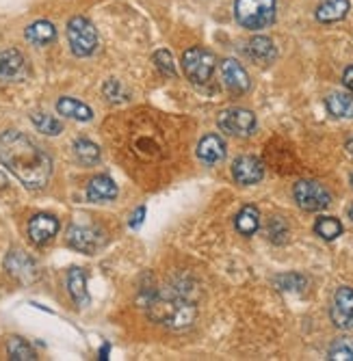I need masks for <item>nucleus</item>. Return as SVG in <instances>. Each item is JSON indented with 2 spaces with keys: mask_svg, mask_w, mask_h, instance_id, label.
Segmentation results:
<instances>
[{
  "mask_svg": "<svg viewBox=\"0 0 353 361\" xmlns=\"http://www.w3.org/2000/svg\"><path fill=\"white\" fill-rule=\"evenodd\" d=\"M0 162L30 190H40L52 176L50 156L18 130L0 133Z\"/></svg>",
  "mask_w": 353,
  "mask_h": 361,
  "instance_id": "f257e3e1",
  "label": "nucleus"
},
{
  "mask_svg": "<svg viewBox=\"0 0 353 361\" xmlns=\"http://www.w3.org/2000/svg\"><path fill=\"white\" fill-rule=\"evenodd\" d=\"M145 310L154 322L165 324L169 329H186L198 316L196 301L176 288L154 292L145 303Z\"/></svg>",
  "mask_w": 353,
  "mask_h": 361,
  "instance_id": "f03ea898",
  "label": "nucleus"
},
{
  "mask_svg": "<svg viewBox=\"0 0 353 361\" xmlns=\"http://www.w3.org/2000/svg\"><path fill=\"white\" fill-rule=\"evenodd\" d=\"M234 16L243 28L261 30L275 18V0H237Z\"/></svg>",
  "mask_w": 353,
  "mask_h": 361,
  "instance_id": "7ed1b4c3",
  "label": "nucleus"
},
{
  "mask_svg": "<svg viewBox=\"0 0 353 361\" xmlns=\"http://www.w3.org/2000/svg\"><path fill=\"white\" fill-rule=\"evenodd\" d=\"M215 54L204 50V48H189L182 54V70L184 76L196 82V85H204L210 80L213 72H215Z\"/></svg>",
  "mask_w": 353,
  "mask_h": 361,
  "instance_id": "20e7f679",
  "label": "nucleus"
},
{
  "mask_svg": "<svg viewBox=\"0 0 353 361\" xmlns=\"http://www.w3.org/2000/svg\"><path fill=\"white\" fill-rule=\"evenodd\" d=\"M68 42L76 56H89L98 48V32L87 18L76 16L68 22Z\"/></svg>",
  "mask_w": 353,
  "mask_h": 361,
  "instance_id": "39448f33",
  "label": "nucleus"
},
{
  "mask_svg": "<svg viewBox=\"0 0 353 361\" xmlns=\"http://www.w3.org/2000/svg\"><path fill=\"white\" fill-rule=\"evenodd\" d=\"M293 195H295L297 206L306 212H318L332 204V195L328 192V188H323L318 182H312V180L297 182L293 188Z\"/></svg>",
  "mask_w": 353,
  "mask_h": 361,
  "instance_id": "423d86ee",
  "label": "nucleus"
},
{
  "mask_svg": "<svg viewBox=\"0 0 353 361\" xmlns=\"http://www.w3.org/2000/svg\"><path fill=\"white\" fill-rule=\"evenodd\" d=\"M217 123L223 133L234 137H249L256 130V115L247 109H228L219 113Z\"/></svg>",
  "mask_w": 353,
  "mask_h": 361,
  "instance_id": "0eeeda50",
  "label": "nucleus"
},
{
  "mask_svg": "<svg viewBox=\"0 0 353 361\" xmlns=\"http://www.w3.org/2000/svg\"><path fill=\"white\" fill-rule=\"evenodd\" d=\"M26 74V59L20 50L9 48L0 52V82H22Z\"/></svg>",
  "mask_w": 353,
  "mask_h": 361,
  "instance_id": "6e6552de",
  "label": "nucleus"
},
{
  "mask_svg": "<svg viewBox=\"0 0 353 361\" xmlns=\"http://www.w3.org/2000/svg\"><path fill=\"white\" fill-rule=\"evenodd\" d=\"M330 316L338 329H353V290L351 288L342 286L336 290Z\"/></svg>",
  "mask_w": 353,
  "mask_h": 361,
  "instance_id": "1a4fd4ad",
  "label": "nucleus"
},
{
  "mask_svg": "<svg viewBox=\"0 0 353 361\" xmlns=\"http://www.w3.org/2000/svg\"><path fill=\"white\" fill-rule=\"evenodd\" d=\"M232 176L239 184L251 186L265 178V165L256 156H241L232 165Z\"/></svg>",
  "mask_w": 353,
  "mask_h": 361,
  "instance_id": "9d476101",
  "label": "nucleus"
},
{
  "mask_svg": "<svg viewBox=\"0 0 353 361\" xmlns=\"http://www.w3.org/2000/svg\"><path fill=\"white\" fill-rule=\"evenodd\" d=\"M5 269H7L9 275H13L22 283H30V281L35 279V275H37L35 262L30 259L24 251H18V249L9 251V255L5 259Z\"/></svg>",
  "mask_w": 353,
  "mask_h": 361,
  "instance_id": "9b49d317",
  "label": "nucleus"
},
{
  "mask_svg": "<svg viewBox=\"0 0 353 361\" xmlns=\"http://www.w3.org/2000/svg\"><path fill=\"white\" fill-rule=\"evenodd\" d=\"M59 232V221L52 214H35L28 221V238L35 245L50 243Z\"/></svg>",
  "mask_w": 353,
  "mask_h": 361,
  "instance_id": "f8f14e48",
  "label": "nucleus"
},
{
  "mask_svg": "<svg viewBox=\"0 0 353 361\" xmlns=\"http://www.w3.org/2000/svg\"><path fill=\"white\" fill-rule=\"evenodd\" d=\"M68 243H70L72 249L91 255V253H95V249L102 245V238L98 234V229L85 227V225H76V227H72L70 232H68Z\"/></svg>",
  "mask_w": 353,
  "mask_h": 361,
  "instance_id": "ddd939ff",
  "label": "nucleus"
},
{
  "mask_svg": "<svg viewBox=\"0 0 353 361\" xmlns=\"http://www.w3.org/2000/svg\"><path fill=\"white\" fill-rule=\"evenodd\" d=\"M221 78H223V85L232 93H245L249 89V76L243 65L234 59H226L221 63Z\"/></svg>",
  "mask_w": 353,
  "mask_h": 361,
  "instance_id": "4468645a",
  "label": "nucleus"
},
{
  "mask_svg": "<svg viewBox=\"0 0 353 361\" xmlns=\"http://www.w3.org/2000/svg\"><path fill=\"white\" fill-rule=\"evenodd\" d=\"M117 197V186L109 176H98L93 178L87 186V200L93 204H100V202H111Z\"/></svg>",
  "mask_w": 353,
  "mask_h": 361,
  "instance_id": "2eb2a0df",
  "label": "nucleus"
},
{
  "mask_svg": "<svg viewBox=\"0 0 353 361\" xmlns=\"http://www.w3.org/2000/svg\"><path fill=\"white\" fill-rule=\"evenodd\" d=\"M198 158L206 165H215V162H221L226 158V143H223L221 137L217 135H208L200 141L198 145Z\"/></svg>",
  "mask_w": 353,
  "mask_h": 361,
  "instance_id": "dca6fc26",
  "label": "nucleus"
},
{
  "mask_svg": "<svg viewBox=\"0 0 353 361\" xmlns=\"http://www.w3.org/2000/svg\"><path fill=\"white\" fill-rule=\"evenodd\" d=\"M24 37L33 46H46L56 39V28L48 20H37L24 30Z\"/></svg>",
  "mask_w": 353,
  "mask_h": 361,
  "instance_id": "f3484780",
  "label": "nucleus"
},
{
  "mask_svg": "<svg viewBox=\"0 0 353 361\" xmlns=\"http://www.w3.org/2000/svg\"><path fill=\"white\" fill-rule=\"evenodd\" d=\"M247 54L258 65H269V63L275 61L277 50H275V46H273V42L269 37H253L247 44Z\"/></svg>",
  "mask_w": 353,
  "mask_h": 361,
  "instance_id": "a211bd4d",
  "label": "nucleus"
},
{
  "mask_svg": "<svg viewBox=\"0 0 353 361\" xmlns=\"http://www.w3.org/2000/svg\"><path fill=\"white\" fill-rule=\"evenodd\" d=\"M349 13V0H323L316 7V20L330 24V22H338Z\"/></svg>",
  "mask_w": 353,
  "mask_h": 361,
  "instance_id": "6ab92c4d",
  "label": "nucleus"
},
{
  "mask_svg": "<svg viewBox=\"0 0 353 361\" xmlns=\"http://www.w3.org/2000/svg\"><path fill=\"white\" fill-rule=\"evenodd\" d=\"M56 113L63 117L76 119V121H89L93 117V111L87 104L74 100V97H61V100L56 102Z\"/></svg>",
  "mask_w": 353,
  "mask_h": 361,
  "instance_id": "aec40b11",
  "label": "nucleus"
},
{
  "mask_svg": "<svg viewBox=\"0 0 353 361\" xmlns=\"http://www.w3.org/2000/svg\"><path fill=\"white\" fill-rule=\"evenodd\" d=\"M68 290L76 305H87L89 303V292H87V277L83 269H72L68 273Z\"/></svg>",
  "mask_w": 353,
  "mask_h": 361,
  "instance_id": "412c9836",
  "label": "nucleus"
},
{
  "mask_svg": "<svg viewBox=\"0 0 353 361\" xmlns=\"http://www.w3.org/2000/svg\"><path fill=\"white\" fill-rule=\"evenodd\" d=\"M234 225H237V229L243 236L256 234V232H258V227H261V212H258V208H256V206H245L237 214Z\"/></svg>",
  "mask_w": 353,
  "mask_h": 361,
  "instance_id": "4be33fe9",
  "label": "nucleus"
},
{
  "mask_svg": "<svg viewBox=\"0 0 353 361\" xmlns=\"http://www.w3.org/2000/svg\"><path fill=\"white\" fill-rule=\"evenodd\" d=\"M325 106L330 111V115L338 117V119H349L353 117V95L351 93H332Z\"/></svg>",
  "mask_w": 353,
  "mask_h": 361,
  "instance_id": "5701e85b",
  "label": "nucleus"
},
{
  "mask_svg": "<svg viewBox=\"0 0 353 361\" xmlns=\"http://www.w3.org/2000/svg\"><path fill=\"white\" fill-rule=\"evenodd\" d=\"M74 156L78 158L80 165L93 167L95 162L100 160V147L95 145V143H91V141H87V139H78L74 143Z\"/></svg>",
  "mask_w": 353,
  "mask_h": 361,
  "instance_id": "b1692460",
  "label": "nucleus"
},
{
  "mask_svg": "<svg viewBox=\"0 0 353 361\" xmlns=\"http://www.w3.org/2000/svg\"><path fill=\"white\" fill-rule=\"evenodd\" d=\"M7 353H9V359H13V361H35L37 359L33 346L22 338H9Z\"/></svg>",
  "mask_w": 353,
  "mask_h": 361,
  "instance_id": "393cba45",
  "label": "nucleus"
},
{
  "mask_svg": "<svg viewBox=\"0 0 353 361\" xmlns=\"http://www.w3.org/2000/svg\"><path fill=\"white\" fill-rule=\"evenodd\" d=\"M314 232H316V236H321L323 240H336L342 234V225L334 216H321L314 223Z\"/></svg>",
  "mask_w": 353,
  "mask_h": 361,
  "instance_id": "a878e982",
  "label": "nucleus"
},
{
  "mask_svg": "<svg viewBox=\"0 0 353 361\" xmlns=\"http://www.w3.org/2000/svg\"><path fill=\"white\" fill-rule=\"evenodd\" d=\"M30 121L35 123V128L40 130L42 135H48V137H56V135H61V130H63V123L56 117L46 115V113H33V115H30Z\"/></svg>",
  "mask_w": 353,
  "mask_h": 361,
  "instance_id": "bb28decb",
  "label": "nucleus"
},
{
  "mask_svg": "<svg viewBox=\"0 0 353 361\" xmlns=\"http://www.w3.org/2000/svg\"><path fill=\"white\" fill-rule=\"evenodd\" d=\"M275 286L282 292H304L306 286H308V281H306V277H301L297 273H288V275L275 277Z\"/></svg>",
  "mask_w": 353,
  "mask_h": 361,
  "instance_id": "cd10ccee",
  "label": "nucleus"
},
{
  "mask_svg": "<svg viewBox=\"0 0 353 361\" xmlns=\"http://www.w3.org/2000/svg\"><path fill=\"white\" fill-rule=\"evenodd\" d=\"M328 357L332 361H353V338H340L332 344Z\"/></svg>",
  "mask_w": 353,
  "mask_h": 361,
  "instance_id": "c85d7f7f",
  "label": "nucleus"
},
{
  "mask_svg": "<svg viewBox=\"0 0 353 361\" xmlns=\"http://www.w3.org/2000/svg\"><path fill=\"white\" fill-rule=\"evenodd\" d=\"M267 236H269V240L275 243V245H284V243L288 240V225L284 223L282 216H273V219L269 221Z\"/></svg>",
  "mask_w": 353,
  "mask_h": 361,
  "instance_id": "c756f323",
  "label": "nucleus"
},
{
  "mask_svg": "<svg viewBox=\"0 0 353 361\" xmlns=\"http://www.w3.org/2000/svg\"><path fill=\"white\" fill-rule=\"evenodd\" d=\"M154 63H156L158 72L163 74V76H169V78L176 76V65H174L172 52H167V50H158V52L154 54Z\"/></svg>",
  "mask_w": 353,
  "mask_h": 361,
  "instance_id": "7c9ffc66",
  "label": "nucleus"
},
{
  "mask_svg": "<svg viewBox=\"0 0 353 361\" xmlns=\"http://www.w3.org/2000/svg\"><path fill=\"white\" fill-rule=\"evenodd\" d=\"M104 97L111 102H115V100H119V97H126V93L121 91V85L117 80H109L104 85Z\"/></svg>",
  "mask_w": 353,
  "mask_h": 361,
  "instance_id": "2f4dec72",
  "label": "nucleus"
},
{
  "mask_svg": "<svg viewBox=\"0 0 353 361\" xmlns=\"http://www.w3.org/2000/svg\"><path fill=\"white\" fill-rule=\"evenodd\" d=\"M143 216H145V208L141 206V208H137V212L131 216V227H133V229H137V227L143 223Z\"/></svg>",
  "mask_w": 353,
  "mask_h": 361,
  "instance_id": "473e14b6",
  "label": "nucleus"
},
{
  "mask_svg": "<svg viewBox=\"0 0 353 361\" xmlns=\"http://www.w3.org/2000/svg\"><path fill=\"white\" fill-rule=\"evenodd\" d=\"M342 85H345L349 91H353V65L345 70V74H342Z\"/></svg>",
  "mask_w": 353,
  "mask_h": 361,
  "instance_id": "72a5a7b5",
  "label": "nucleus"
},
{
  "mask_svg": "<svg viewBox=\"0 0 353 361\" xmlns=\"http://www.w3.org/2000/svg\"><path fill=\"white\" fill-rule=\"evenodd\" d=\"M107 355H109V346H102V350H100V359H109Z\"/></svg>",
  "mask_w": 353,
  "mask_h": 361,
  "instance_id": "f704fd0d",
  "label": "nucleus"
},
{
  "mask_svg": "<svg viewBox=\"0 0 353 361\" xmlns=\"http://www.w3.org/2000/svg\"><path fill=\"white\" fill-rule=\"evenodd\" d=\"M347 152H349V154L353 156V137H351V139L347 141Z\"/></svg>",
  "mask_w": 353,
  "mask_h": 361,
  "instance_id": "c9c22d12",
  "label": "nucleus"
},
{
  "mask_svg": "<svg viewBox=\"0 0 353 361\" xmlns=\"http://www.w3.org/2000/svg\"><path fill=\"white\" fill-rule=\"evenodd\" d=\"M5 186H7V178L0 173V188H5Z\"/></svg>",
  "mask_w": 353,
  "mask_h": 361,
  "instance_id": "e433bc0d",
  "label": "nucleus"
},
{
  "mask_svg": "<svg viewBox=\"0 0 353 361\" xmlns=\"http://www.w3.org/2000/svg\"><path fill=\"white\" fill-rule=\"evenodd\" d=\"M349 219H351V221H353V206H351V208H349Z\"/></svg>",
  "mask_w": 353,
  "mask_h": 361,
  "instance_id": "4c0bfd02",
  "label": "nucleus"
},
{
  "mask_svg": "<svg viewBox=\"0 0 353 361\" xmlns=\"http://www.w3.org/2000/svg\"><path fill=\"white\" fill-rule=\"evenodd\" d=\"M351 186H353V176H351Z\"/></svg>",
  "mask_w": 353,
  "mask_h": 361,
  "instance_id": "58836bf2",
  "label": "nucleus"
}]
</instances>
